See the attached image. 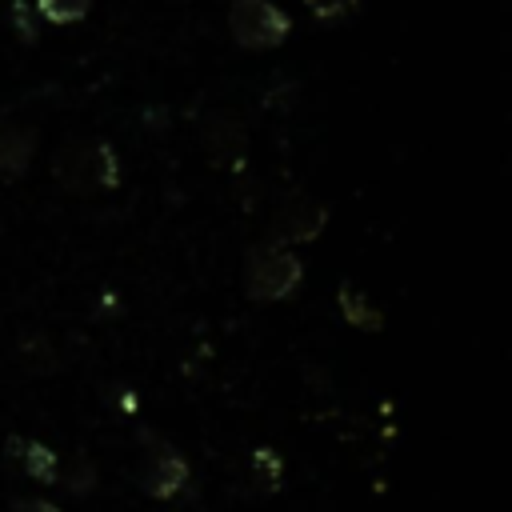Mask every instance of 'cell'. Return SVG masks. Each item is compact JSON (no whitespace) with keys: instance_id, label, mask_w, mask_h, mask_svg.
Returning a JSON list of instances; mask_svg holds the SVG:
<instances>
[{"instance_id":"1","label":"cell","mask_w":512,"mask_h":512,"mask_svg":"<svg viewBox=\"0 0 512 512\" xmlns=\"http://www.w3.org/2000/svg\"><path fill=\"white\" fill-rule=\"evenodd\" d=\"M56 180L76 192V196H88V192H104V188H116L120 184V164H116V152L100 140H72L56 152Z\"/></svg>"},{"instance_id":"2","label":"cell","mask_w":512,"mask_h":512,"mask_svg":"<svg viewBox=\"0 0 512 512\" xmlns=\"http://www.w3.org/2000/svg\"><path fill=\"white\" fill-rule=\"evenodd\" d=\"M304 268L288 248H252L244 264V288L252 300H280L296 292Z\"/></svg>"},{"instance_id":"3","label":"cell","mask_w":512,"mask_h":512,"mask_svg":"<svg viewBox=\"0 0 512 512\" xmlns=\"http://www.w3.org/2000/svg\"><path fill=\"white\" fill-rule=\"evenodd\" d=\"M228 28L244 48H276L292 24L272 0H228Z\"/></svg>"},{"instance_id":"4","label":"cell","mask_w":512,"mask_h":512,"mask_svg":"<svg viewBox=\"0 0 512 512\" xmlns=\"http://www.w3.org/2000/svg\"><path fill=\"white\" fill-rule=\"evenodd\" d=\"M136 484H140L148 496L168 500V496H176V492L188 484V464H184L168 444H160V440L148 436V448H144L140 468H136Z\"/></svg>"},{"instance_id":"5","label":"cell","mask_w":512,"mask_h":512,"mask_svg":"<svg viewBox=\"0 0 512 512\" xmlns=\"http://www.w3.org/2000/svg\"><path fill=\"white\" fill-rule=\"evenodd\" d=\"M200 140H204V152L212 156V164H228V168H236L244 160V148H248L244 124L228 112H212L200 128Z\"/></svg>"},{"instance_id":"6","label":"cell","mask_w":512,"mask_h":512,"mask_svg":"<svg viewBox=\"0 0 512 512\" xmlns=\"http://www.w3.org/2000/svg\"><path fill=\"white\" fill-rule=\"evenodd\" d=\"M324 208L312 200H296L292 208H284L272 224V240H312L324 228Z\"/></svg>"},{"instance_id":"7","label":"cell","mask_w":512,"mask_h":512,"mask_svg":"<svg viewBox=\"0 0 512 512\" xmlns=\"http://www.w3.org/2000/svg\"><path fill=\"white\" fill-rule=\"evenodd\" d=\"M8 456L20 464V472H28V476H32V480H40V484L60 480V460H56V452H52V448H44L40 440L12 436V440H8Z\"/></svg>"},{"instance_id":"8","label":"cell","mask_w":512,"mask_h":512,"mask_svg":"<svg viewBox=\"0 0 512 512\" xmlns=\"http://www.w3.org/2000/svg\"><path fill=\"white\" fill-rule=\"evenodd\" d=\"M32 156V136L20 124H0V172L4 176H20L28 168Z\"/></svg>"},{"instance_id":"9","label":"cell","mask_w":512,"mask_h":512,"mask_svg":"<svg viewBox=\"0 0 512 512\" xmlns=\"http://www.w3.org/2000/svg\"><path fill=\"white\" fill-rule=\"evenodd\" d=\"M340 304H344V316H348L352 324H360V328H380V312H376L360 292H352L348 284H344V292H340Z\"/></svg>"},{"instance_id":"10","label":"cell","mask_w":512,"mask_h":512,"mask_svg":"<svg viewBox=\"0 0 512 512\" xmlns=\"http://www.w3.org/2000/svg\"><path fill=\"white\" fill-rule=\"evenodd\" d=\"M36 8H40L52 24H72V20L88 16V0H36Z\"/></svg>"},{"instance_id":"11","label":"cell","mask_w":512,"mask_h":512,"mask_svg":"<svg viewBox=\"0 0 512 512\" xmlns=\"http://www.w3.org/2000/svg\"><path fill=\"white\" fill-rule=\"evenodd\" d=\"M308 8L320 16V20H340L356 8V0H308Z\"/></svg>"},{"instance_id":"12","label":"cell","mask_w":512,"mask_h":512,"mask_svg":"<svg viewBox=\"0 0 512 512\" xmlns=\"http://www.w3.org/2000/svg\"><path fill=\"white\" fill-rule=\"evenodd\" d=\"M12 512H60L56 504H48V500H16L12 504Z\"/></svg>"}]
</instances>
